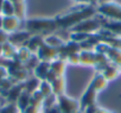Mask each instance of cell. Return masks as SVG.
Returning <instances> with one entry per match:
<instances>
[{"label":"cell","mask_w":121,"mask_h":113,"mask_svg":"<svg viewBox=\"0 0 121 113\" xmlns=\"http://www.w3.org/2000/svg\"><path fill=\"white\" fill-rule=\"evenodd\" d=\"M25 30L30 32L31 35H46L50 32H53L59 26L57 24L56 19H30L25 23Z\"/></svg>","instance_id":"obj_1"},{"label":"cell","mask_w":121,"mask_h":113,"mask_svg":"<svg viewBox=\"0 0 121 113\" xmlns=\"http://www.w3.org/2000/svg\"><path fill=\"white\" fill-rule=\"evenodd\" d=\"M93 7L88 6V7H84L83 10L81 11H76L71 14H67L64 17H59L57 18V24L59 27L62 29H68V27H74L75 25H77L78 23L83 22L84 19H88V18H91L93 17Z\"/></svg>","instance_id":"obj_2"},{"label":"cell","mask_w":121,"mask_h":113,"mask_svg":"<svg viewBox=\"0 0 121 113\" xmlns=\"http://www.w3.org/2000/svg\"><path fill=\"white\" fill-rule=\"evenodd\" d=\"M57 105L62 113H81L80 101H77L65 94L58 96Z\"/></svg>","instance_id":"obj_3"},{"label":"cell","mask_w":121,"mask_h":113,"mask_svg":"<svg viewBox=\"0 0 121 113\" xmlns=\"http://www.w3.org/2000/svg\"><path fill=\"white\" fill-rule=\"evenodd\" d=\"M102 27V23L97 18H88L83 22L78 23L74 27H71V32H84V33H94Z\"/></svg>","instance_id":"obj_4"},{"label":"cell","mask_w":121,"mask_h":113,"mask_svg":"<svg viewBox=\"0 0 121 113\" xmlns=\"http://www.w3.org/2000/svg\"><path fill=\"white\" fill-rule=\"evenodd\" d=\"M97 12L109 20H119L121 22V6L115 3H108L103 5H99Z\"/></svg>","instance_id":"obj_5"},{"label":"cell","mask_w":121,"mask_h":113,"mask_svg":"<svg viewBox=\"0 0 121 113\" xmlns=\"http://www.w3.org/2000/svg\"><path fill=\"white\" fill-rule=\"evenodd\" d=\"M36 56L38 57L39 61H44V62H52L57 59H59V49L49 46L48 44H44L39 48V50L36 52Z\"/></svg>","instance_id":"obj_6"},{"label":"cell","mask_w":121,"mask_h":113,"mask_svg":"<svg viewBox=\"0 0 121 113\" xmlns=\"http://www.w3.org/2000/svg\"><path fill=\"white\" fill-rule=\"evenodd\" d=\"M65 67H67V61L62 60V59H57L55 61L51 62V68H50V73L48 75V81H52L58 76H63L64 72H65Z\"/></svg>","instance_id":"obj_7"},{"label":"cell","mask_w":121,"mask_h":113,"mask_svg":"<svg viewBox=\"0 0 121 113\" xmlns=\"http://www.w3.org/2000/svg\"><path fill=\"white\" fill-rule=\"evenodd\" d=\"M32 35L30 32H27L26 30H24V31L18 30V31L9 35V42L12 45H14L16 48H20V46H24L26 44V42L29 41V38Z\"/></svg>","instance_id":"obj_8"},{"label":"cell","mask_w":121,"mask_h":113,"mask_svg":"<svg viewBox=\"0 0 121 113\" xmlns=\"http://www.w3.org/2000/svg\"><path fill=\"white\" fill-rule=\"evenodd\" d=\"M20 25H22V20L16 16L3 17V30L5 32H7L9 35L18 31Z\"/></svg>","instance_id":"obj_9"},{"label":"cell","mask_w":121,"mask_h":113,"mask_svg":"<svg viewBox=\"0 0 121 113\" xmlns=\"http://www.w3.org/2000/svg\"><path fill=\"white\" fill-rule=\"evenodd\" d=\"M81 51V46L78 43L74 42V41H70L68 43H65L62 48L59 49V59L62 60H67L70 55L73 54H78Z\"/></svg>","instance_id":"obj_10"},{"label":"cell","mask_w":121,"mask_h":113,"mask_svg":"<svg viewBox=\"0 0 121 113\" xmlns=\"http://www.w3.org/2000/svg\"><path fill=\"white\" fill-rule=\"evenodd\" d=\"M99 54L95 50H81L80 51V61L84 66H97Z\"/></svg>","instance_id":"obj_11"},{"label":"cell","mask_w":121,"mask_h":113,"mask_svg":"<svg viewBox=\"0 0 121 113\" xmlns=\"http://www.w3.org/2000/svg\"><path fill=\"white\" fill-rule=\"evenodd\" d=\"M96 96H97V92L89 85V87L83 93V95H82V98L80 100V108H81V111L84 109L86 107L90 106V105H94L95 101H96Z\"/></svg>","instance_id":"obj_12"},{"label":"cell","mask_w":121,"mask_h":113,"mask_svg":"<svg viewBox=\"0 0 121 113\" xmlns=\"http://www.w3.org/2000/svg\"><path fill=\"white\" fill-rule=\"evenodd\" d=\"M50 68H51V62L40 61L37 64V67L33 69V76H36L40 81H44L48 79V75L50 73Z\"/></svg>","instance_id":"obj_13"},{"label":"cell","mask_w":121,"mask_h":113,"mask_svg":"<svg viewBox=\"0 0 121 113\" xmlns=\"http://www.w3.org/2000/svg\"><path fill=\"white\" fill-rule=\"evenodd\" d=\"M44 37H45V36H42V35H32V36L29 38V41L26 42L25 46H26L32 54H36V52L39 50V48L44 44Z\"/></svg>","instance_id":"obj_14"},{"label":"cell","mask_w":121,"mask_h":113,"mask_svg":"<svg viewBox=\"0 0 121 113\" xmlns=\"http://www.w3.org/2000/svg\"><path fill=\"white\" fill-rule=\"evenodd\" d=\"M24 92V85L23 83H14L10 90L7 92L6 95V102H12V104H17L20 94Z\"/></svg>","instance_id":"obj_15"},{"label":"cell","mask_w":121,"mask_h":113,"mask_svg":"<svg viewBox=\"0 0 121 113\" xmlns=\"http://www.w3.org/2000/svg\"><path fill=\"white\" fill-rule=\"evenodd\" d=\"M101 73H102V75L106 77L107 81H112V80H115V79L119 76L120 69H119L117 66L112 64V63H108V64L101 70Z\"/></svg>","instance_id":"obj_16"},{"label":"cell","mask_w":121,"mask_h":113,"mask_svg":"<svg viewBox=\"0 0 121 113\" xmlns=\"http://www.w3.org/2000/svg\"><path fill=\"white\" fill-rule=\"evenodd\" d=\"M51 86H52V92L53 94H56L57 96L63 95L65 92V79L64 75L63 76H58L55 80L51 81Z\"/></svg>","instance_id":"obj_17"},{"label":"cell","mask_w":121,"mask_h":113,"mask_svg":"<svg viewBox=\"0 0 121 113\" xmlns=\"http://www.w3.org/2000/svg\"><path fill=\"white\" fill-rule=\"evenodd\" d=\"M32 55H35V54H32V52L24 45V46L17 48V52H16L14 60L18 61V62H20V63H23V64H25V63L32 57Z\"/></svg>","instance_id":"obj_18"},{"label":"cell","mask_w":121,"mask_h":113,"mask_svg":"<svg viewBox=\"0 0 121 113\" xmlns=\"http://www.w3.org/2000/svg\"><path fill=\"white\" fill-rule=\"evenodd\" d=\"M107 85H108V81L106 80V77L102 75V73H99V74H96L95 76H94V79H93V81H91V83H90V86L99 93L100 90H102V89H104L106 87H107Z\"/></svg>","instance_id":"obj_19"},{"label":"cell","mask_w":121,"mask_h":113,"mask_svg":"<svg viewBox=\"0 0 121 113\" xmlns=\"http://www.w3.org/2000/svg\"><path fill=\"white\" fill-rule=\"evenodd\" d=\"M44 42L49 46H52V48H56V49H60L65 44L63 38L60 36H57V35H48L46 37H44Z\"/></svg>","instance_id":"obj_20"},{"label":"cell","mask_w":121,"mask_h":113,"mask_svg":"<svg viewBox=\"0 0 121 113\" xmlns=\"http://www.w3.org/2000/svg\"><path fill=\"white\" fill-rule=\"evenodd\" d=\"M107 57L113 64L121 68V49H116V48L110 46L108 52H107Z\"/></svg>","instance_id":"obj_21"},{"label":"cell","mask_w":121,"mask_h":113,"mask_svg":"<svg viewBox=\"0 0 121 113\" xmlns=\"http://www.w3.org/2000/svg\"><path fill=\"white\" fill-rule=\"evenodd\" d=\"M104 27L114 37H121V22H119V20H109V22H107L104 24Z\"/></svg>","instance_id":"obj_22"},{"label":"cell","mask_w":121,"mask_h":113,"mask_svg":"<svg viewBox=\"0 0 121 113\" xmlns=\"http://www.w3.org/2000/svg\"><path fill=\"white\" fill-rule=\"evenodd\" d=\"M39 83H40V80H38L36 76H32V77H29L25 82H23L24 85V90L32 94L33 92L38 90L39 88Z\"/></svg>","instance_id":"obj_23"},{"label":"cell","mask_w":121,"mask_h":113,"mask_svg":"<svg viewBox=\"0 0 121 113\" xmlns=\"http://www.w3.org/2000/svg\"><path fill=\"white\" fill-rule=\"evenodd\" d=\"M16 52H17V48L14 45H12L10 42H6L5 44H3V55H1V57L12 61L16 57Z\"/></svg>","instance_id":"obj_24"},{"label":"cell","mask_w":121,"mask_h":113,"mask_svg":"<svg viewBox=\"0 0 121 113\" xmlns=\"http://www.w3.org/2000/svg\"><path fill=\"white\" fill-rule=\"evenodd\" d=\"M30 104H31V94L24 90L20 94V96H19V99L17 101V106L20 109V112H24L30 106Z\"/></svg>","instance_id":"obj_25"},{"label":"cell","mask_w":121,"mask_h":113,"mask_svg":"<svg viewBox=\"0 0 121 113\" xmlns=\"http://www.w3.org/2000/svg\"><path fill=\"white\" fill-rule=\"evenodd\" d=\"M38 90H39V92H40V93L44 95V98H46V96H49V95L53 94V92H52V86H51V82H50V81H48V80L40 81Z\"/></svg>","instance_id":"obj_26"},{"label":"cell","mask_w":121,"mask_h":113,"mask_svg":"<svg viewBox=\"0 0 121 113\" xmlns=\"http://www.w3.org/2000/svg\"><path fill=\"white\" fill-rule=\"evenodd\" d=\"M0 113H20V109L18 108L17 104L6 102L0 106Z\"/></svg>","instance_id":"obj_27"},{"label":"cell","mask_w":121,"mask_h":113,"mask_svg":"<svg viewBox=\"0 0 121 113\" xmlns=\"http://www.w3.org/2000/svg\"><path fill=\"white\" fill-rule=\"evenodd\" d=\"M1 16L3 17H10V16H14V5L10 0H5L4 6H3V11H1Z\"/></svg>","instance_id":"obj_28"},{"label":"cell","mask_w":121,"mask_h":113,"mask_svg":"<svg viewBox=\"0 0 121 113\" xmlns=\"http://www.w3.org/2000/svg\"><path fill=\"white\" fill-rule=\"evenodd\" d=\"M91 35L89 33H84V32H71L70 33V41H74L78 44L83 43L84 41H87Z\"/></svg>","instance_id":"obj_29"},{"label":"cell","mask_w":121,"mask_h":113,"mask_svg":"<svg viewBox=\"0 0 121 113\" xmlns=\"http://www.w3.org/2000/svg\"><path fill=\"white\" fill-rule=\"evenodd\" d=\"M57 99H58V96L56 94H51V95L46 96L43 101V108L45 109V108H49V107L57 105Z\"/></svg>","instance_id":"obj_30"},{"label":"cell","mask_w":121,"mask_h":113,"mask_svg":"<svg viewBox=\"0 0 121 113\" xmlns=\"http://www.w3.org/2000/svg\"><path fill=\"white\" fill-rule=\"evenodd\" d=\"M65 61H67V63L75 64V66L81 64V61H80V52H78V54H73V55H70Z\"/></svg>","instance_id":"obj_31"},{"label":"cell","mask_w":121,"mask_h":113,"mask_svg":"<svg viewBox=\"0 0 121 113\" xmlns=\"http://www.w3.org/2000/svg\"><path fill=\"white\" fill-rule=\"evenodd\" d=\"M40 108H42V106H39V105H36V104L31 102V104H30V106H29L24 112H22V113H39V112H40Z\"/></svg>","instance_id":"obj_32"},{"label":"cell","mask_w":121,"mask_h":113,"mask_svg":"<svg viewBox=\"0 0 121 113\" xmlns=\"http://www.w3.org/2000/svg\"><path fill=\"white\" fill-rule=\"evenodd\" d=\"M97 112H99V108L95 104L90 105V106H88V107H86L84 109L81 111V113H97Z\"/></svg>","instance_id":"obj_33"},{"label":"cell","mask_w":121,"mask_h":113,"mask_svg":"<svg viewBox=\"0 0 121 113\" xmlns=\"http://www.w3.org/2000/svg\"><path fill=\"white\" fill-rule=\"evenodd\" d=\"M6 42H9V33L4 30H0V45L5 44Z\"/></svg>","instance_id":"obj_34"},{"label":"cell","mask_w":121,"mask_h":113,"mask_svg":"<svg viewBox=\"0 0 121 113\" xmlns=\"http://www.w3.org/2000/svg\"><path fill=\"white\" fill-rule=\"evenodd\" d=\"M9 77V69L7 67L4 66H0V80H4Z\"/></svg>","instance_id":"obj_35"},{"label":"cell","mask_w":121,"mask_h":113,"mask_svg":"<svg viewBox=\"0 0 121 113\" xmlns=\"http://www.w3.org/2000/svg\"><path fill=\"white\" fill-rule=\"evenodd\" d=\"M44 113H62L58 107V105H55L52 107H49V108H45L44 109Z\"/></svg>","instance_id":"obj_36"},{"label":"cell","mask_w":121,"mask_h":113,"mask_svg":"<svg viewBox=\"0 0 121 113\" xmlns=\"http://www.w3.org/2000/svg\"><path fill=\"white\" fill-rule=\"evenodd\" d=\"M87 3H88V4H90V5L96 6V5H99V0H87Z\"/></svg>","instance_id":"obj_37"},{"label":"cell","mask_w":121,"mask_h":113,"mask_svg":"<svg viewBox=\"0 0 121 113\" xmlns=\"http://www.w3.org/2000/svg\"><path fill=\"white\" fill-rule=\"evenodd\" d=\"M10 1H12L13 5H18V4H23V3H25V0H10Z\"/></svg>","instance_id":"obj_38"},{"label":"cell","mask_w":121,"mask_h":113,"mask_svg":"<svg viewBox=\"0 0 121 113\" xmlns=\"http://www.w3.org/2000/svg\"><path fill=\"white\" fill-rule=\"evenodd\" d=\"M112 3V0H99V5H103V4H108Z\"/></svg>","instance_id":"obj_39"},{"label":"cell","mask_w":121,"mask_h":113,"mask_svg":"<svg viewBox=\"0 0 121 113\" xmlns=\"http://www.w3.org/2000/svg\"><path fill=\"white\" fill-rule=\"evenodd\" d=\"M5 0H0V16H1V11H3V6H4Z\"/></svg>","instance_id":"obj_40"},{"label":"cell","mask_w":121,"mask_h":113,"mask_svg":"<svg viewBox=\"0 0 121 113\" xmlns=\"http://www.w3.org/2000/svg\"><path fill=\"white\" fill-rule=\"evenodd\" d=\"M0 30H3V16H0Z\"/></svg>","instance_id":"obj_41"},{"label":"cell","mask_w":121,"mask_h":113,"mask_svg":"<svg viewBox=\"0 0 121 113\" xmlns=\"http://www.w3.org/2000/svg\"><path fill=\"white\" fill-rule=\"evenodd\" d=\"M76 3H87V0H75Z\"/></svg>","instance_id":"obj_42"},{"label":"cell","mask_w":121,"mask_h":113,"mask_svg":"<svg viewBox=\"0 0 121 113\" xmlns=\"http://www.w3.org/2000/svg\"><path fill=\"white\" fill-rule=\"evenodd\" d=\"M1 105H3V104H1V102H0V106H1Z\"/></svg>","instance_id":"obj_43"},{"label":"cell","mask_w":121,"mask_h":113,"mask_svg":"<svg viewBox=\"0 0 121 113\" xmlns=\"http://www.w3.org/2000/svg\"><path fill=\"white\" fill-rule=\"evenodd\" d=\"M39 113H44V112H39Z\"/></svg>","instance_id":"obj_44"},{"label":"cell","mask_w":121,"mask_h":113,"mask_svg":"<svg viewBox=\"0 0 121 113\" xmlns=\"http://www.w3.org/2000/svg\"><path fill=\"white\" fill-rule=\"evenodd\" d=\"M20 113H22V112H20Z\"/></svg>","instance_id":"obj_45"}]
</instances>
